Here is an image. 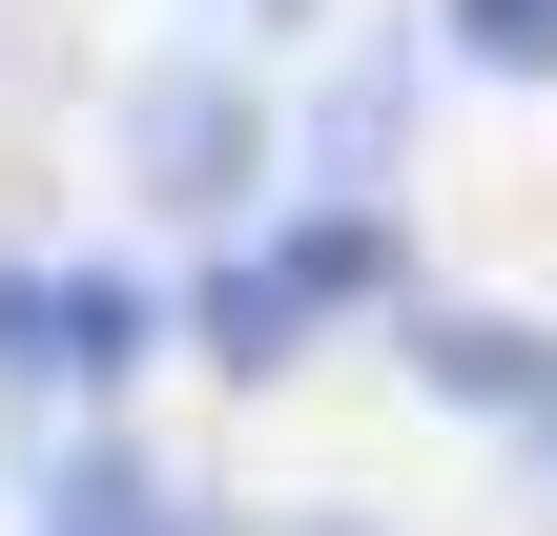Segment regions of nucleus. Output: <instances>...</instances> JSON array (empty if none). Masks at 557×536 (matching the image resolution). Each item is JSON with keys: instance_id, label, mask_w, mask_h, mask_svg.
I'll return each mask as SVG.
<instances>
[{"instance_id": "3", "label": "nucleus", "mask_w": 557, "mask_h": 536, "mask_svg": "<svg viewBox=\"0 0 557 536\" xmlns=\"http://www.w3.org/2000/svg\"><path fill=\"white\" fill-rule=\"evenodd\" d=\"M145 186H165V207H207V227H248V207H269V124H248V83H207V62H186V83L145 103Z\"/></svg>"}, {"instance_id": "2", "label": "nucleus", "mask_w": 557, "mask_h": 536, "mask_svg": "<svg viewBox=\"0 0 557 536\" xmlns=\"http://www.w3.org/2000/svg\"><path fill=\"white\" fill-rule=\"evenodd\" d=\"M124 372H145L124 269H0V392H124Z\"/></svg>"}, {"instance_id": "1", "label": "nucleus", "mask_w": 557, "mask_h": 536, "mask_svg": "<svg viewBox=\"0 0 557 536\" xmlns=\"http://www.w3.org/2000/svg\"><path fill=\"white\" fill-rule=\"evenodd\" d=\"M372 289H393V207H372V186H310L269 248H227V269H207V310H186V331H207L227 372H289V351H310L331 310H372Z\"/></svg>"}, {"instance_id": "5", "label": "nucleus", "mask_w": 557, "mask_h": 536, "mask_svg": "<svg viewBox=\"0 0 557 536\" xmlns=\"http://www.w3.org/2000/svg\"><path fill=\"white\" fill-rule=\"evenodd\" d=\"M455 41L475 62H557V0H455Z\"/></svg>"}, {"instance_id": "4", "label": "nucleus", "mask_w": 557, "mask_h": 536, "mask_svg": "<svg viewBox=\"0 0 557 536\" xmlns=\"http://www.w3.org/2000/svg\"><path fill=\"white\" fill-rule=\"evenodd\" d=\"M41 536H186V516H165L145 454H62V475H41Z\"/></svg>"}]
</instances>
